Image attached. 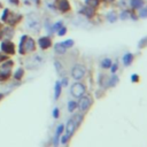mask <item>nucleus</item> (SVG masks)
Returning <instances> with one entry per match:
<instances>
[{"instance_id":"f257e3e1","label":"nucleus","mask_w":147,"mask_h":147,"mask_svg":"<svg viewBox=\"0 0 147 147\" xmlns=\"http://www.w3.org/2000/svg\"><path fill=\"white\" fill-rule=\"evenodd\" d=\"M82 121H83V115H80V114L75 115L74 117H71V118L68 121L67 126H65V134H63V137H62V139H61V142H62V144H65V142L69 140V138L74 134V132H75V131L77 130V127L80 125Z\"/></svg>"},{"instance_id":"f03ea898","label":"nucleus","mask_w":147,"mask_h":147,"mask_svg":"<svg viewBox=\"0 0 147 147\" xmlns=\"http://www.w3.org/2000/svg\"><path fill=\"white\" fill-rule=\"evenodd\" d=\"M71 94H72V96H75V98H80V96H83L84 94H85V91H86V88H85V86H84V84H82V83H75L72 86H71Z\"/></svg>"},{"instance_id":"7ed1b4c3","label":"nucleus","mask_w":147,"mask_h":147,"mask_svg":"<svg viewBox=\"0 0 147 147\" xmlns=\"http://www.w3.org/2000/svg\"><path fill=\"white\" fill-rule=\"evenodd\" d=\"M92 106V99L90 96H80L79 103L77 105V107L79 108L80 111H87V109Z\"/></svg>"},{"instance_id":"20e7f679","label":"nucleus","mask_w":147,"mask_h":147,"mask_svg":"<svg viewBox=\"0 0 147 147\" xmlns=\"http://www.w3.org/2000/svg\"><path fill=\"white\" fill-rule=\"evenodd\" d=\"M84 75H85V68L83 67V65H79V64H77V65H75L74 68H72V70H71V76L75 78V79H82L83 77H84Z\"/></svg>"},{"instance_id":"39448f33","label":"nucleus","mask_w":147,"mask_h":147,"mask_svg":"<svg viewBox=\"0 0 147 147\" xmlns=\"http://www.w3.org/2000/svg\"><path fill=\"white\" fill-rule=\"evenodd\" d=\"M63 129H64V126H63L62 124L57 126V130H56V133H55V138H54V146H57L59 137H60V134H61V133L63 132Z\"/></svg>"},{"instance_id":"423d86ee","label":"nucleus","mask_w":147,"mask_h":147,"mask_svg":"<svg viewBox=\"0 0 147 147\" xmlns=\"http://www.w3.org/2000/svg\"><path fill=\"white\" fill-rule=\"evenodd\" d=\"M132 60H133V55L132 54H125L124 57H123V62H124L125 65H129L132 62Z\"/></svg>"},{"instance_id":"0eeeda50","label":"nucleus","mask_w":147,"mask_h":147,"mask_svg":"<svg viewBox=\"0 0 147 147\" xmlns=\"http://www.w3.org/2000/svg\"><path fill=\"white\" fill-rule=\"evenodd\" d=\"M39 44H40V46H41L42 48H46V47H48V46L51 45V41H49V39H47V38H41V39L39 40Z\"/></svg>"},{"instance_id":"6e6552de","label":"nucleus","mask_w":147,"mask_h":147,"mask_svg":"<svg viewBox=\"0 0 147 147\" xmlns=\"http://www.w3.org/2000/svg\"><path fill=\"white\" fill-rule=\"evenodd\" d=\"M101 65H102V68H105V69L111 67V60H110V59H105V60L101 62Z\"/></svg>"},{"instance_id":"1a4fd4ad","label":"nucleus","mask_w":147,"mask_h":147,"mask_svg":"<svg viewBox=\"0 0 147 147\" xmlns=\"http://www.w3.org/2000/svg\"><path fill=\"white\" fill-rule=\"evenodd\" d=\"M60 93H61V84H60V82H56V84H55V99H57L60 96Z\"/></svg>"},{"instance_id":"9d476101","label":"nucleus","mask_w":147,"mask_h":147,"mask_svg":"<svg viewBox=\"0 0 147 147\" xmlns=\"http://www.w3.org/2000/svg\"><path fill=\"white\" fill-rule=\"evenodd\" d=\"M77 108V102L76 101H69L68 103V110L69 111H74Z\"/></svg>"},{"instance_id":"9b49d317","label":"nucleus","mask_w":147,"mask_h":147,"mask_svg":"<svg viewBox=\"0 0 147 147\" xmlns=\"http://www.w3.org/2000/svg\"><path fill=\"white\" fill-rule=\"evenodd\" d=\"M53 116H54L55 118L59 116V109H57V108H55V109H54V111H53Z\"/></svg>"},{"instance_id":"f8f14e48","label":"nucleus","mask_w":147,"mask_h":147,"mask_svg":"<svg viewBox=\"0 0 147 147\" xmlns=\"http://www.w3.org/2000/svg\"><path fill=\"white\" fill-rule=\"evenodd\" d=\"M137 80H139V77L137 75H133L132 76V82H137Z\"/></svg>"},{"instance_id":"ddd939ff","label":"nucleus","mask_w":147,"mask_h":147,"mask_svg":"<svg viewBox=\"0 0 147 147\" xmlns=\"http://www.w3.org/2000/svg\"><path fill=\"white\" fill-rule=\"evenodd\" d=\"M116 70H117V64H114V65H113V68H111V72L114 74Z\"/></svg>"},{"instance_id":"4468645a","label":"nucleus","mask_w":147,"mask_h":147,"mask_svg":"<svg viewBox=\"0 0 147 147\" xmlns=\"http://www.w3.org/2000/svg\"><path fill=\"white\" fill-rule=\"evenodd\" d=\"M16 74H17V75H16V78H20V77H21V74H22V70H17Z\"/></svg>"}]
</instances>
